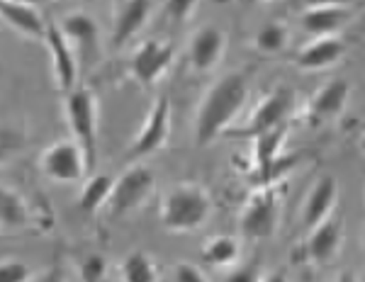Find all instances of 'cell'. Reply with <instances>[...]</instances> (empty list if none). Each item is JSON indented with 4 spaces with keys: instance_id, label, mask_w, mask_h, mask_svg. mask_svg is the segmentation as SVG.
Instances as JSON below:
<instances>
[{
    "instance_id": "cell-34",
    "label": "cell",
    "mask_w": 365,
    "mask_h": 282,
    "mask_svg": "<svg viewBox=\"0 0 365 282\" xmlns=\"http://www.w3.org/2000/svg\"><path fill=\"white\" fill-rule=\"evenodd\" d=\"M336 282H358V278L353 273H346V270H344V273H339Z\"/></svg>"
},
{
    "instance_id": "cell-11",
    "label": "cell",
    "mask_w": 365,
    "mask_h": 282,
    "mask_svg": "<svg viewBox=\"0 0 365 282\" xmlns=\"http://www.w3.org/2000/svg\"><path fill=\"white\" fill-rule=\"evenodd\" d=\"M339 199V183L331 175H324V178L317 180L314 185L309 187L307 197H304L302 212H299V219H302V226L312 231L314 226H319L322 221H327L331 216L334 207H336Z\"/></svg>"
},
{
    "instance_id": "cell-36",
    "label": "cell",
    "mask_w": 365,
    "mask_h": 282,
    "mask_svg": "<svg viewBox=\"0 0 365 282\" xmlns=\"http://www.w3.org/2000/svg\"><path fill=\"white\" fill-rule=\"evenodd\" d=\"M361 149H363V154H365V134H363V139H361Z\"/></svg>"
},
{
    "instance_id": "cell-15",
    "label": "cell",
    "mask_w": 365,
    "mask_h": 282,
    "mask_svg": "<svg viewBox=\"0 0 365 282\" xmlns=\"http://www.w3.org/2000/svg\"><path fill=\"white\" fill-rule=\"evenodd\" d=\"M5 25L15 29L17 34H22L25 39H34V42H44L46 32H49V22L44 20V15L34 8L32 3H5L0 5Z\"/></svg>"
},
{
    "instance_id": "cell-6",
    "label": "cell",
    "mask_w": 365,
    "mask_h": 282,
    "mask_svg": "<svg viewBox=\"0 0 365 282\" xmlns=\"http://www.w3.org/2000/svg\"><path fill=\"white\" fill-rule=\"evenodd\" d=\"M39 168L54 183H81L88 175L86 154L73 139H63L51 144L49 149L39 156Z\"/></svg>"
},
{
    "instance_id": "cell-9",
    "label": "cell",
    "mask_w": 365,
    "mask_h": 282,
    "mask_svg": "<svg viewBox=\"0 0 365 282\" xmlns=\"http://www.w3.org/2000/svg\"><path fill=\"white\" fill-rule=\"evenodd\" d=\"M173 46L168 42H156V39H146L134 49L132 58H129V70H132L134 80L144 88H151L161 78L163 73L173 63Z\"/></svg>"
},
{
    "instance_id": "cell-12",
    "label": "cell",
    "mask_w": 365,
    "mask_h": 282,
    "mask_svg": "<svg viewBox=\"0 0 365 282\" xmlns=\"http://www.w3.org/2000/svg\"><path fill=\"white\" fill-rule=\"evenodd\" d=\"M227 49V37L220 27H200L195 34L190 37L187 44V58H190V66L197 73H207L222 61Z\"/></svg>"
},
{
    "instance_id": "cell-10",
    "label": "cell",
    "mask_w": 365,
    "mask_h": 282,
    "mask_svg": "<svg viewBox=\"0 0 365 282\" xmlns=\"http://www.w3.org/2000/svg\"><path fill=\"white\" fill-rule=\"evenodd\" d=\"M44 44L51 56V70H54L56 88L63 93L73 90L76 78H78V58H76L73 44L68 42L63 29L58 25H51V22H49V32H46Z\"/></svg>"
},
{
    "instance_id": "cell-2",
    "label": "cell",
    "mask_w": 365,
    "mask_h": 282,
    "mask_svg": "<svg viewBox=\"0 0 365 282\" xmlns=\"http://www.w3.org/2000/svg\"><path fill=\"white\" fill-rule=\"evenodd\" d=\"M212 199L205 187L182 183L170 187L161 202V224L166 231L187 234L195 231L210 219Z\"/></svg>"
},
{
    "instance_id": "cell-7",
    "label": "cell",
    "mask_w": 365,
    "mask_h": 282,
    "mask_svg": "<svg viewBox=\"0 0 365 282\" xmlns=\"http://www.w3.org/2000/svg\"><path fill=\"white\" fill-rule=\"evenodd\" d=\"M170 134V100L168 95H161L151 105L149 115L144 120L141 132L134 137L132 146H129V158H144L156 154L158 149H163Z\"/></svg>"
},
{
    "instance_id": "cell-5",
    "label": "cell",
    "mask_w": 365,
    "mask_h": 282,
    "mask_svg": "<svg viewBox=\"0 0 365 282\" xmlns=\"http://www.w3.org/2000/svg\"><path fill=\"white\" fill-rule=\"evenodd\" d=\"M154 187H156V175L149 166H144V163L129 166L115 180V190L108 204L113 216H127L132 212L141 209L146 204V199L151 197Z\"/></svg>"
},
{
    "instance_id": "cell-27",
    "label": "cell",
    "mask_w": 365,
    "mask_h": 282,
    "mask_svg": "<svg viewBox=\"0 0 365 282\" xmlns=\"http://www.w3.org/2000/svg\"><path fill=\"white\" fill-rule=\"evenodd\" d=\"M29 280V268L22 261H15V258H8L3 261V268H0V282H27Z\"/></svg>"
},
{
    "instance_id": "cell-13",
    "label": "cell",
    "mask_w": 365,
    "mask_h": 282,
    "mask_svg": "<svg viewBox=\"0 0 365 282\" xmlns=\"http://www.w3.org/2000/svg\"><path fill=\"white\" fill-rule=\"evenodd\" d=\"M341 244H344V226H341L339 219L329 216L327 221L307 231V239L302 241V254L307 261L324 266V263L334 261L339 256Z\"/></svg>"
},
{
    "instance_id": "cell-33",
    "label": "cell",
    "mask_w": 365,
    "mask_h": 282,
    "mask_svg": "<svg viewBox=\"0 0 365 282\" xmlns=\"http://www.w3.org/2000/svg\"><path fill=\"white\" fill-rule=\"evenodd\" d=\"M261 282H287V278H285V273H282V270H275V273L263 275Z\"/></svg>"
},
{
    "instance_id": "cell-30",
    "label": "cell",
    "mask_w": 365,
    "mask_h": 282,
    "mask_svg": "<svg viewBox=\"0 0 365 282\" xmlns=\"http://www.w3.org/2000/svg\"><path fill=\"white\" fill-rule=\"evenodd\" d=\"M173 275H175V282H205L202 270L197 266H192V263H178Z\"/></svg>"
},
{
    "instance_id": "cell-32",
    "label": "cell",
    "mask_w": 365,
    "mask_h": 282,
    "mask_svg": "<svg viewBox=\"0 0 365 282\" xmlns=\"http://www.w3.org/2000/svg\"><path fill=\"white\" fill-rule=\"evenodd\" d=\"M37 282H66V278H63V273L58 268H51V270H46Z\"/></svg>"
},
{
    "instance_id": "cell-21",
    "label": "cell",
    "mask_w": 365,
    "mask_h": 282,
    "mask_svg": "<svg viewBox=\"0 0 365 282\" xmlns=\"http://www.w3.org/2000/svg\"><path fill=\"white\" fill-rule=\"evenodd\" d=\"M115 180L117 178H113V175H108V173L88 178L83 185V192H81V199H78V209L86 212V214H96L100 207L110 204V197H113V190H115Z\"/></svg>"
},
{
    "instance_id": "cell-35",
    "label": "cell",
    "mask_w": 365,
    "mask_h": 282,
    "mask_svg": "<svg viewBox=\"0 0 365 282\" xmlns=\"http://www.w3.org/2000/svg\"><path fill=\"white\" fill-rule=\"evenodd\" d=\"M5 3H29V0H5Z\"/></svg>"
},
{
    "instance_id": "cell-3",
    "label": "cell",
    "mask_w": 365,
    "mask_h": 282,
    "mask_svg": "<svg viewBox=\"0 0 365 282\" xmlns=\"http://www.w3.org/2000/svg\"><path fill=\"white\" fill-rule=\"evenodd\" d=\"M66 120L73 141L86 154L88 173H93L98 158V98L88 85L66 93Z\"/></svg>"
},
{
    "instance_id": "cell-20",
    "label": "cell",
    "mask_w": 365,
    "mask_h": 282,
    "mask_svg": "<svg viewBox=\"0 0 365 282\" xmlns=\"http://www.w3.org/2000/svg\"><path fill=\"white\" fill-rule=\"evenodd\" d=\"M351 20V8H307L299 15V25L309 37H336Z\"/></svg>"
},
{
    "instance_id": "cell-8",
    "label": "cell",
    "mask_w": 365,
    "mask_h": 282,
    "mask_svg": "<svg viewBox=\"0 0 365 282\" xmlns=\"http://www.w3.org/2000/svg\"><path fill=\"white\" fill-rule=\"evenodd\" d=\"M292 103H295V95L287 88H278V90L268 93L261 103L256 105V110L251 113L249 122H246L244 129H239V137H251L256 139L258 134L270 132L275 127H282L287 120V115L292 113Z\"/></svg>"
},
{
    "instance_id": "cell-14",
    "label": "cell",
    "mask_w": 365,
    "mask_h": 282,
    "mask_svg": "<svg viewBox=\"0 0 365 282\" xmlns=\"http://www.w3.org/2000/svg\"><path fill=\"white\" fill-rule=\"evenodd\" d=\"M63 34L68 37V42L73 44L76 54H78L81 63H88L91 66L98 58V25L91 15L86 13H68L61 20Z\"/></svg>"
},
{
    "instance_id": "cell-16",
    "label": "cell",
    "mask_w": 365,
    "mask_h": 282,
    "mask_svg": "<svg viewBox=\"0 0 365 282\" xmlns=\"http://www.w3.org/2000/svg\"><path fill=\"white\" fill-rule=\"evenodd\" d=\"M253 141H256L253 144V168H256L261 183L268 185L278 175L280 149H282V141H285V125L258 134Z\"/></svg>"
},
{
    "instance_id": "cell-25",
    "label": "cell",
    "mask_w": 365,
    "mask_h": 282,
    "mask_svg": "<svg viewBox=\"0 0 365 282\" xmlns=\"http://www.w3.org/2000/svg\"><path fill=\"white\" fill-rule=\"evenodd\" d=\"M256 49L263 54H278L287 44V27L282 22H270L256 34Z\"/></svg>"
},
{
    "instance_id": "cell-1",
    "label": "cell",
    "mask_w": 365,
    "mask_h": 282,
    "mask_svg": "<svg viewBox=\"0 0 365 282\" xmlns=\"http://www.w3.org/2000/svg\"><path fill=\"white\" fill-rule=\"evenodd\" d=\"M249 100V83L244 73H227L205 93L195 115V144L207 146L232 127L234 117Z\"/></svg>"
},
{
    "instance_id": "cell-24",
    "label": "cell",
    "mask_w": 365,
    "mask_h": 282,
    "mask_svg": "<svg viewBox=\"0 0 365 282\" xmlns=\"http://www.w3.org/2000/svg\"><path fill=\"white\" fill-rule=\"evenodd\" d=\"M122 282H158L156 263L144 251H132L120 266Z\"/></svg>"
},
{
    "instance_id": "cell-31",
    "label": "cell",
    "mask_w": 365,
    "mask_h": 282,
    "mask_svg": "<svg viewBox=\"0 0 365 282\" xmlns=\"http://www.w3.org/2000/svg\"><path fill=\"white\" fill-rule=\"evenodd\" d=\"M349 0H307V8H346Z\"/></svg>"
},
{
    "instance_id": "cell-26",
    "label": "cell",
    "mask_w": 365,
    "mask_h": 282,
    "mask_svg": "<svg viewBox=\"0 0 365 282\" xmlns=\"http://www.w3.org/2000/svg\"><path fill=\"white\" fill-rule=\"evenodd\" d=\"M197 0H163V10H166V17L175 25L185 22L187 17L195 13Z\"/></svg>"
},
{
    "instance_id": "cell-18",
    "label": "cell",
    "mask_w": 365,
    "mask_h": 282,
    "mask_svg": "<svg viewBox=\"0 0 365 282\" xmlns=\"http://www.w3.org/2000/svg\"><path fill=\"white\" fill-rule=\"evenodd\" d=\"M346 54V44L339 37H317L297 51V68L302 70H324L339 63Z\"/></svg>"
},
{
    "instance_id": "cell-29",
    "label": "cell",
    "mask_w": 365,
    "mask_h": 282,
    "mask_svg": "<svg viewBox=\"0 0 365 282\" xmlns=\"http://www.w3.org/2000/svg\"><path fill=\"white\" fill-rule=\"evenodd\" d=\"M83 280L86 282H100L105 278V261L100 256H91L88 261L83 263Z\"/></svg>"
},
{
    "instance_id": "cell-23",
    "label": "cell",
    "mask_w": 365,
    "mask_h": 282,
    "mask_svg": "<svg viewBox=\"0 0 365 282\" xmlns=\"http://www.w3.org/2000/svg\"><path fill=\"white\" fill-rule=\"evenodd\" d=\"M239 244L232 236H215L202 246L200 256L212 268H232L239 261Z\"/></svg>"
},
{
    "instance_id": "cell-22",
    "label": "cell",
    "mask_w": 365,
    "mask_h": 282,
    "mask_svg": "<svg viewBox=\"0 0 365 282\" xmlns=\"http://www.w3.org/2000/svg\"><path fill=\"white\" fill-rule=\"evenodd\" d=\"M0 221H3V231L25 229L29 221L25 197L17 190H13V187H3V195H0Z\"/></svg>"
},
{
    "instance_id": "cell-17",
    "label": "cell",
    "mask_w": 365,
    "mask_h": 282,
    "mask_svg": "<svg viewBox=\"0 0 365 282\" xmlns=\"http://www.w3.org/2000/svg\"><path fill=\"white\" fill-rule=\"evenodd\" d=\"M349 95H351V88L344 78L331 80V83L319 88L314 93V98L309 100V117L317 122L339 120L344 115L346 105H349Z\"/></svg>"
},
{
    "instance_id": "cell-28",
    "label": "cell",
    "mask_w": 365,
    "mask_h": 282,
    "mask_svg": "<svg viewBox=\"0 0 365 282\" xmlns=\"http://www.w3.org/2000/svg\"><path fill=\"white\" fill-rule=\"evenodd\" d=\"M263 275H261V266L258 263H249V266H241L237 270L227 275L225 282H261Z\"/></svg>"
},
{
    "instance_id": "cell-19",
    "label": "cell",
    "mask_w": 365,
    "mask_h": 282,
    "mask_svg": "<svg viewBox=\"0 0 365 282\" xmlns=\"http://www.w3.org/2000/svg\"><path fill=\"white\" fill-rule=\"evenodd\" d=\"M151 17V0H125L115 15L113 44L125 46L146 27Z\"/></svg>"
},
{
    "instance_id": "cell-4",
    "label": "cell",
    "mask_w": 365,
    "mask_h": 282,
    "mask_svg": "<svg viewBox=\"0 0 365 282\" xmlns=\"http://www.w3.org/2000/svg\"><path fill=\"white\" fill-rule=\"evenodd\" d=\"M280 195L275 187H263L246 202L239 216V231L249 241H268L278 231Z\"/></svg>"
}]
</instances>
